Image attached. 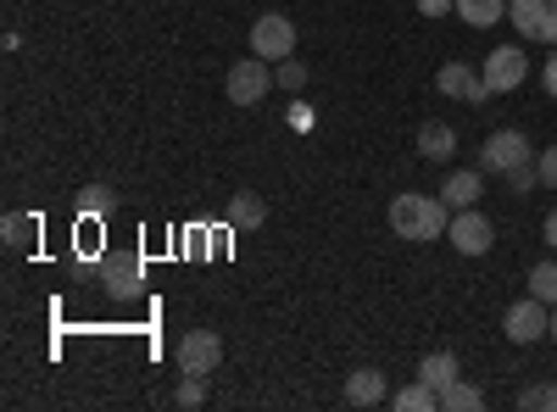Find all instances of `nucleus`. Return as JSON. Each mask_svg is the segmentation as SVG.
<instances>
[{
    "label": "nucleus",
    "mask_w": 557,
    "mask_h": 412,
    "mask_svg": "<svg viewBox=\"0 0 557 412\" xmlns=\"http://www.w3.org/2000/svg\"><path fill=\"white\" fill-rule=\"evenodd\" d=\"M34 235H39V217H28V212H7V217H0V240H7V251H23Z\"/></svg>",
    "instance_id": "nucleus-16"
},
{
    "label": "nucleus",
    "mask_w": 557,
    "mask_h": 412,
    "mask_svg": "<svg viewBox=\"0 0 557 412\" xmlns=\"http://www.w3.org/2000/svg\"><path fill=\"white\" fill-rule=\"evenodd\" d=\"M502 335L513 340V346H535V340H546V335H552V307H546L541 296L513 301V307H507V317H502Z\"/></svg>",
    "instance_id": "nucleus-2"
},
{
    "label": "nucleus",
    "mask_w": 557,
    "mask_h": 412,
    "mask_svg": "<svg viewBox=\"0 0 557 412\" xmlns=\"http://www.w3.org/2000/svg\"><path fill=\"white\" fill-rule=\"evenodd\" d=\"M451 151H457V128L451 123H424V128H418V157L446 162Z\"/></svg>",
    "instance_id": "nucleus-13"
},
{
    "label": "nucleus",
    "mask_w": 557,
    "mask_h": 412,
    "mask_svg": "<svg viewBox=\"0 0 557 412\" xmlns=\"http://www.w3.org/2000/svg\"><path fill=\"white\" fill-rule=\"evenodd\" d=\"M507 178V190H513V196H530L535 185H541V167L535 162H524V167H513V173H502Z\"/></svg>",
    "instance_id": "nucleus-23"
},
{
    "label": "nucleus",
    "mask_w": 557,
    "mask_h": 412,
    "mask_svg": "<svg viewBox=\"0 0 557 412\" xmlns=\"http://www.w3.org/2000/svg\"><path fill=\"white\" fill-rule=\"evenodd\" d=\"M273 78L285 84V89H301V84H307V62H290V57H285V62H278V73H273Z\"/></svg>",
    "instance_id": "nucleus-25"
},
{
    "label": "nucleus",
    "mask_w": 557,
    "mask_h": 412,
    "mask_svg": "<svg viewBox=\"0 0 557 412\" xmlns=\"http://www.w3.org/2000/svg\"><path fill=\"white\" fill-rule=\"evenodd\" d=\"M273 84H278V78H273V67L251 51L246 62L228 67V101H235V107H262V96H268Z\"/></svg>",
    "instance_id": "nucleus-4"
},
{
    "label": "nucleus",
    "mask_w": 557,
    "mask_h": 412,
    "mask_svg": "<svg viewBox=\"0 0 557 412\" xmlns=\"http://www.w3.org/2000/svg\"><path fill=\"white\" fill-rule=\"evenodd\" d=\"M380 401H385V374L380 369L346 374V407H380Z\"/></svg>",
    "instance_id": "nucleus-11"
},
{
    "label": "nucleus",
    "mask_w": 557,
    "mask_h": 412,
    "mask_svg": "<svg viewBox=\"0 0 557 412\" xmlns=\"http://www.w3.org/2000/svg\"><path fill=\"white\" fill-rule=\"evenodd\" d=\"M418 12H424V17H446V12H457V0H418Z\"/></svg>",
    "instance_id": "nucleus-29"
},
{
    "label": "nucleus",
    "mask_w": 557,
    "mask_h": 412,
    "mask_svg": "<svg viewBox=\"0 0 557 412\" xmlns=\"http://www.w3.org/2000/svg\"><path fill=\"white\" fill-rule=\"evenodd\" d=\"M480 73H485V84H491V96H507V89H519V84L530 78V62H524L519 45H496Z\"/></svg>",
    "instance_id": "nucleus-9"
},
{
    "label": "nucleus",
    "mask_w": 557,
    "mask_h": 412,
    "mask_svg": "<svg viewBox=\"0 0 557 412\" xmlns=\"http://www.w3.org/2000/svg\"><path fill=\"white\" fill-rule=\"evenodd\" d=\"M457 17L469 28H496L507 17V0H457Z\"/></svg>",
    "instance_id": "nucleus-14"
},
{
    "label": "nucleus",
    "mask_w": 557,
    "mask_h": 412,
    "mask_svg": "<svg viewBox=\"0 0 557 412\" xmlns=\"http://www.w3.org/2000/svg\"><path fill=\"white\" fill-rule=\"evenodd\" d=\"M541 235H546V246H552V251H557V207H552V212H546V228H541Z\"/></svg>",
    "instance_id": "nucleus-30"
},
{
    "label": "nucleus",
    "mask_w": 557,
    "mask_h": 412,
    "mask_svg": "<svg viewBox=\"0 0 557 412\" xmlns=\"http://www.w3.org/2000/svg\"><path fill=\"white\" fill-rule=\"evenodd\" d=\"M535 167H541V185H546V190H557V146H546V151L535 157Z\"/></svg>",
    "instance_id": "nucleus-26"
},
{
    "label": "nucleus",
    "mask_w": 557,
    "mask_h": 412,
    "mask_svg": "<svg viewBox=\"0 0 557 412\" xmlns=\"http://www.w3.org/2000/svg\"><path fill=\"white\" fill-rule=\"evenodd\" d=\"M201 396H207L201 379H196V374H184V385H178V407H201Z\"/></svg>",
    "instance_id": "nucleus-28"
},
{
    "label": "nucleus",
    "mask_w": 557,
    "mask_h": 412,
    "mask_svg": "<svg viewBox=\"0 0 557 412\" xmlns=\"http://www.w3.org/2000/svg\"><path fill=\"white\" fill-rule=\"evenodd\" d=\"M530 162V140H524V128H496L491 140L480 146V173H513Z\"/></svg>",
    "instance_id": "nucleus-5"
},
{
    "label": "nucleus",
    "mask_w": 557,
    "mask_h": 412,
    "mask_svg": "<svg viewBox=\"0 0 557 412\" xmlns=\"http://www.w3.org/2000/svg\"><path fill=\"white\" fill-rule=\"evenodd\" d=\"M519 407H524V412H541V407H557V385H535V390H524V396H519Z\"/></svg>",
    "instance_id": "nucleus-24"
},
{
    "label": "nucleus",
    "mask_w": 557,
    "mask_h": 412,
    "mask_svg": "<svg viewBox=\"0 0 557 412\" xmlns=\"http://www.w3.org/2000/svg\"><path fill=\"white\" fill-rule=\"evenodd\" d=\"M178 374H196V379H207V374H218V362H223V340L212 335V329H190L178 340Z\"/></svg>",
    "instance_id": "nucleus-7"
},
{
    "label": "nucleus",
    "mask_w": 557,
    "mask_h": 412,
    "mask_svg": "<svg viewBox=\"0 0 557 412\" xmlns=\"http://www.w3.org/2000/svg\"><path fill=\"white\" fill-rule=\"evenodd\" d=\"M251 51H257L262 62L296 57V23H290L285 12H262V17L251 23Z\"/></svg>",
    "instance_id": "nucleus-3"
},
{
    "label": "nucleus",
    "mask_w": 557,
    "mask_h": 412,
    "mask_svg": "<svg viewBox=\"0 0 557 412\" xmlns=\"http://www.w3.org/2000/svg\"><path fill=\"white\" fill-rule=\"evenodd\" d=\"M418 379H424V385L441 396V390L457 379V357H451V351H435V357H424V362H418Z\"/></svg>",
    "instance_id": "nucleus-15"
},
{
    "label": "nucleus",
    "mask_w": 557,
    "mask_h": 412,
    "mask_svg": "<svg viewBox=\"0 0 557 412\" xmlns=\"http://www.w3.org/2000/svg\"><path fill=\"white\" fill-rule=\"evenodd\" d=\"M112 212V190L107 185H84L78 190V217H107Z\"/></svg>",
    "instance_id": "nucleus-22"
},
{
    "label": "nucleus",
    "mask_w": 557,
    "mask_h": 412,
    "mask_svg": "<svg viewBox=\"0 0 557 412\" xmlns=\"http://www.w3.org/2000/svg\"><path fill=\"white\" fill-rule=\"evenodd\" d=\"M435 84H441V96H451V101H469V107H485V101H491L485 73H474L469 62H446V67L435 73Z\"/></svg>",
    "instance_id": "nucleus-10"
},
{
    "label": "nucleus",
    "mask_w": 557,
    "mask_h": 412,
    "mask_svg": "<svg viewBox=\"0 0 557 412\" xmlns=\"http://www.w3.org/2000/svg\"><path fill=\"white\" fill-rule=\"evenodd\" d=\"M391 401H396L401 412H435V407H441V396H435L424 379H418V385H407V390H396Z\"/></svg>",
    "instance_id": "nucleus-20"
},
{
    "label": "nucleus",
    "mask_w": 557,
    "mask_h": 412,
    "mask_svg": "<svg viewBox=\"0 0 557 412\" xmlns=\"http://www.w3.org/2000/svg\"><path fill=\"white\" fill-rule=\"evenodd\" d=\"M546 89H552V96H557V62L546 67Z\"/></svg>",
    "instance_id": "nucleus-31"
},
{
    "label": "nucleus",
    "mask_w": 557,
    "mask_h": 412,
    "mask_svg": "<svg viewBox=\"0 0 557 412\" xmlns=\"http://www.w3.org/2000/svg\"><path fill=\"white\" fill-rule=\"evenodd\" d=\"M541 12H546V0H507V23H513L524 39L541 34Z\"/></svg>",
    "instance_id": "nucleus-19"
},
{
    "label": "nucleus",
    "mask_w": 557,
    "mask_h": 412,
    "mask_svg": "<svg viewBox=\"0 0 557 412\" xmlns=\"http://www.w3.org/2000/svg\"><path fill=\"white\" fill-rule=\"evenodd\" d=\"M391 228H396L401 240H441L446 228H451V207H446L441 196L407 190V196L391 201Z\"/></svg>",
    "instance_id": "nucleus-1"
},
{
    "label": "nucleus",
    "mask_w": 557,
    "mask_h": 412,
    "mask_svg": "<svg viewBox=\"0 0 557 412\" xmlns=\"http://www.w3.org/2000/svg\"><path fill=\"white\" fill-rule=\"evenodd\" d=\"M228 223H235V228H262L268 223V201L262 196H235V201H228Z\"/></svg>",
    "instance_id": "nucleus-18"
},
{
    "label": "nucleus",
    "mask_w": 557,
    "mask_h": 412,
    "mask_svg": "<svg viewBox=\"0 0 557 412\" xmlns=\"http://www.w3.org/2000/svg\"><path fill=\"white\" fill-rule=\"evenodd\" d=\"M441 201H446L451 212H462V207H480V167H457V173L446 178Z\"/></svg>",
    "instance_id": "nucleus-12"
},
{
    "label": "nucleus",
    "mask_w": 557,
    "mask_h": 412,
    "mask_svg": "<svg viewBox=\"0 0 557 412\" xmlns=\"http://www.w3.org/2000/svg\"><path fill=\"white\" fill-rule=\"evenodd\" d=\"M101 290L107 296H117V301H134L139 290H146V267H139V257L128 251H107L101 257Z\"/></svg>",
    "instance_id": "nucleus-8"
},
{
    "label": "nucleus",
    "mask_w": 557,
    "mask_h": 412,
    "mask_svg": "<svg viewBox=\"0 0 557 412\" xmlns=\"http://www.w3.org/2000/svg\"><path fill=\"white\" fill-rule=\"evenodd\" d=\"M480 407H485V390H480V385L451 379V385L441 390V412H480Z\"/></svg>",
    "instance_id": "nucleus-17"
},
{
    "label": "nucleus",
    "mask_w": 557,
    "mask_h": 412,
    "mask_svg": "<svg viewBox=\"0 0 557 412\" xmlns=\"http://www.w3.org/2000/svg\"><path fill=\"white\" fill-rule=\"evenodd\" d=\"M451 246L462 251V257H485L491 246H496V223L480 212V207H462V212H451Z\"/></svg>",
    "instance_id": "nucleus-6"
},
{
    "label": "nucleus",
    "mask_w": 557,
    "mask_h": 412,
    "mask_svg": "<svg viewBox=\"0 0 557 412\" xmlns=\"http://www.w3.org/2000/svg\"><path fill=\"white\" fill-rule=\"evenodd\" d=\"M541 45H557V0H546V12H541Z\"/></svg>",
    "instance_id": "nucleus-27"
},
{
    "label": "nucleus",
    "mask_w": 557,
    "mask_h": 412,
    "mask_svg": "<svg viewBox=\"0 0 557 412\" xmlns=\"http://www.w3.org/2000/svg\"><path fill=\"white\" fill-rule=\"evenodd\" d=\"M546 340H557V307H552V335H546Z\"/></svg>",
    "instance_id": "nucleus-32"
},
{
    "label": "nucleus",
    "mask_w": 557,
    "mask_h": 412,
    "mask_svg": "<svg viewBox=\"0 0 557 412\" xmlns=\"http://www.w3.org/2000/svg\"><path fill=\"white\" fill-rule=\"evenodd\" d=\"M530 296H541L546 307H557V262H535L530 267Z\"/></svg>",
    "instance_id": "nucleus-21"
}]
</instances>
